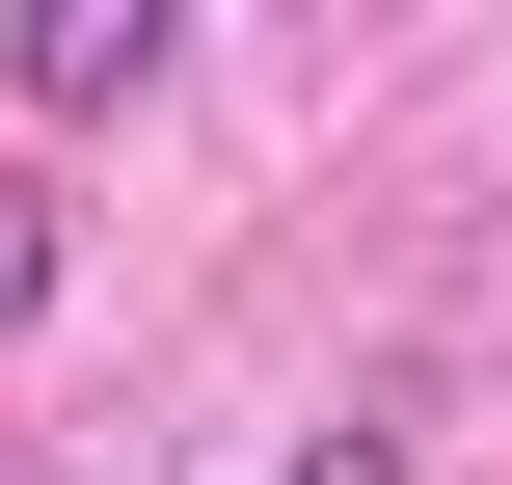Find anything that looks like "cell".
<instances>
[{
  "mask_svg": "<svg viewBox=\"0 0 512 485\" xmlns=\"http://www.w3.org/2000/svg\"><path fill=\"white\" fill-rule=\"evenodd\" d=\"M0 81H27V108H135V81H162V0H27Z\"/></svg>",
  "mask_w": 512,
  "mask_h": 485,
  "instance_id": "cell-1",
  "label": "cell"
},
{
  "mask_svg": "<svg viewBox=\"0 0 512 485\" xmlns=\"http://www.w3.org/2000/svg\"><path fill=\"white\" fill-rule=\"evenodd\" d=\"M0 324H54V189L0 162Z\"/></svg>",
  "mask_w": 512,
  "mask_h": 485,
  "instance_id": "cell-2",
  "label": "cell"
},
{
  "mask_svg": "<svg viewBox=\"0 0 512 485\" xmlns=\"http://www.w3.org/2000/svg\"><path fill=\"white\" fill-rule=\"evenodd\" d=\"M270 485H405V432L351 405V432H297V459H270Z\"/></svg>",
  "mask_w": 512,
  "mask_h": 485,
  "instance_id": "cell-3",
  "label": "cell"
}]
</instances>
